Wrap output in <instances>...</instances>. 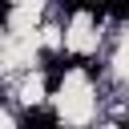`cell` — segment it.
Segmentation results:
<instances>
[{"mask_svg": "<svg viewBox=\"0 0 129 129\" xmlns=\"http://www.w3.org/2000/svg\"><path fill=\"white\" fill-rule=\"evenodd\" d=\"M60 117L52 113V109H28V113H20V125H56Z\"/></svg>", "mask_w": 129, "mask_h": 129, "instance_id": "1", "label": "cell"}, {"mask_svg": "<svg viewBox=\"0 0 129 129\" xmlns=\"http://www.w3.org/2000/svg\"><path fill=\"white\" fill-rule=\"evenodd\" d=\"M101 12L113 20H129V0H101Z\"/></svg>", "mask_w": 129, "mask_h": 129, "instance_id": "2", "label": "cell"}, {"mask_svg": "<svg viewBox=\"0 0 129 129\" xmlns=\"http://www.w3.org/2000/svg\"><path fill=\"white\" fill-rule=\"evenodd\" d=\"M85 4H89V0H60V8H64V12H81Z\"/></svg>", "mask_w": 129, "mask_h": 129, "instance_id": "3", "label": "cell"}, {"mask_svg": "<svg viewBox=\"0 0 129 129\" xmlns=\"http://www.w3.org/2000/svg\"><path fill=\"white\" fill-rule=\"evenodd\" d=\"M8 12H12V4H8V0H0V24L8 20Z\"/></svg>", "mask_w": 129, "mask_h": 129, "instance_id": "4", "label": "cell"}]
</instances>
